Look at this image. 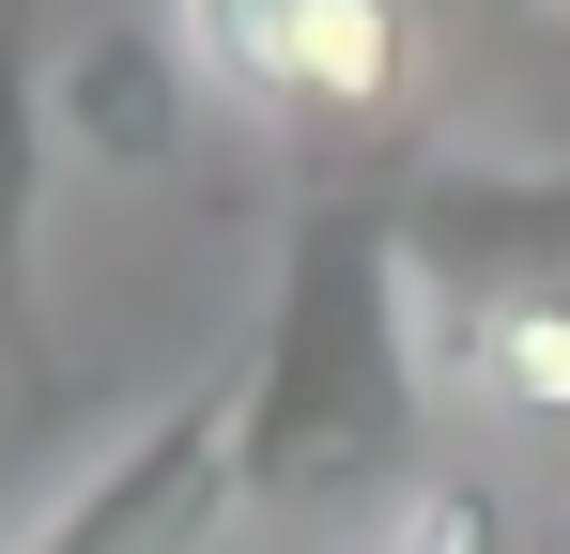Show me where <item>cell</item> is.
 <instances>
[{
    "instance_id": "7",
    "label": "cell",
    "mask_w": 570,
    "mask_h": 554,
    "mask_svg": "<svg viewBox=\"0 0 570 554\" xmlns=\"http://www.w3.org/2000/svg\"><path fill=\"white\" fill-rule=\"evenodd\" d=\"M371 554H524V508H509L478 462H432V477L371 524Z\"/></svg>"
},
{
    "instance_id": "1",
    "label": "cell",
    "mask_w": 570,
    "mask_h": 554,
    "mask_svg": "<svg viewBox=\"0 0 570 554\" xmlns=\"http://www.w3.org/2000/svg\"><path fill=\"white\" fill-rule=\"evenodd\" d=\"M247 508L263 524H355L432 477V308L401 247V170H308L278 216V293L247 339Z\"/></svg>"
},
{
    "instance_id": "4",
    "label": "cell",
    "mask_w": 570,
    "mask_h": 554,
    "mask_svg": "<svg viewBox=\"0 0 570 554\" xmlns=\"http://www.w3.org/2000/svg\"><path fill=\"white\" fill-rule=\"evenodd\" d=\"M401 247H416V308L570 293V170H540V155H416L401 170Z\"/></svg>"
},
{
    "instance_id": "5",
    "label": "cell",
    "mask_w": 570,
    "mask_h": 554,
    "mask_svg": "<svg viewBox=\"0 0 570 554\" xmlns=\"http://www.w3.org/2000/svg\"><path fill=\"white\" fill-rule=\"evenodd\" d=\"M47 108H62V155H78V170H108V185L170 170L186 123H200L186 16H108V31H78V47L47 62Z\"/></svg>"
},
{
    "instance_id": "6",
    "label": "cell",
    "mask_w": 570,
    "mask_h": 554,
    "mask_svg": "<svg viewBox=\"0 0 570 554\" xmlns=\"http://www.w3.org/2000/svg\"><path fill=\"white\" fill-rule=\"evenodd\" d=\"M432 385L478 432L570 447V293H448L432 308Z\"/></svg>"
},
{
    "instance_id": "2",
    "label": "cell",
    "mask_w": 570,
    "mask_h": 554,
    "mask_svg": "<svg viewBox=\"0 0 570 554\" xmlns=\"http://www.w3.org/2000/svg\"><path fill=\"white\" fill-rule=\"evenodd\" d=\"M247 524H263V508H247V385L200 369V385H170L16 554H232Z\"/></svg>"
},
{
    "instance_id": "8",
    "label": "cell",
    "mask_w": 570,
    "mask_h": 554,
    "mask_svg": "<svg viewBox=\"0 0 570 554\" xmlns=\"http://www.w3.org/2000/svg\"><path fill=\"white\" fill-rule=\"evenodd\" d=\"M540 16H570V0H540Z\"/></svg>"
},
{
    "instance_id": "3",
    "label": "cell",
    "mask_w": 570,
    "mask_h": 554,
    "mask_svg": "<svg viewBox=\"0 0 570 554\" xmlns=\"http://www.w3.org/2000/svg\"><path fill=\"white\" fill-rule=\"evenodd\" d=\"M47 185H62V108H47V31L16 0L0 16V416L16 432L78 416V369L47 324Z\"/></svg>"
}]
</instances>
